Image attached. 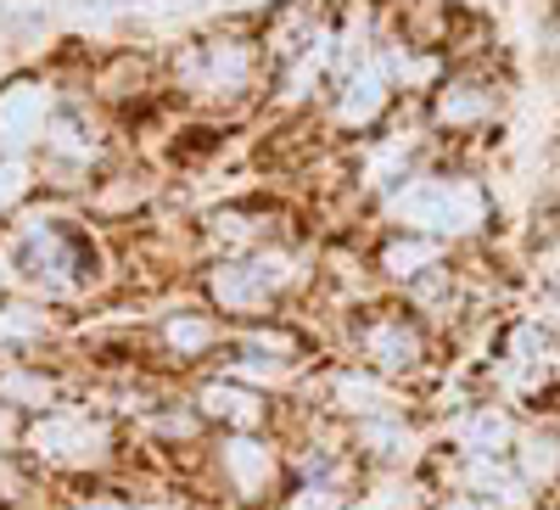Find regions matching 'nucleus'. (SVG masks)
Instances as JSON below:
<instances>
[{
    "instance_id": "obj_1",
    "label": "nucleus",
    "mask_w": 560,
    "mask_h": 510,
    "mask_svg": "<svg viewBox=\"0 0 560 510\" xmlns=\"http://www.w3.org/2000/svg\"><path fill=\"white\" fill-rule=\"evenodd\" d=\"M393 219L415 236H471L488 224V192L477 179H448V174H415L393 197Z\"/></svg>"
},
{
    "instance_id": "obj_2",
    "label": "nucleus",
    "mask_w": 560,
    "mask_h": 510,
    "mask_svg": "<svg viewBox=\"0 0 560 510\" xmlns=\"http://www.w3.org/2000/svg\"><path fill=\"white\" fill-rule=\"evenodd\" d=\"M107 449H113L107 421H96V415H84V409H51L28 432V454L39 460V466H57V472H90V466H102Z\"/></svg>"
},
{
    "instance_id": "obj_3",
    "label": "nucleus",
    "mask_w": 560,
    "mask_h": 510,
    "mask_svg": "<svg viewBox=\"0 0 560 510\" xmlns=\"http://www.w3.org/2000/svg\"><path fill=\"white\" fill-rule=\"evenodd\" d=\"M298 281L292 253H253V258H224L208 275V292L224 314H264L280 287Z\"/></svg>"
},
{
    "instance_id": "obj_4",
    "label": "nucleus",
    "mask_w": 560,
    "mask_h": 510,
    "mask_svg": "<svg viewBox=\"0 0 560 510\" xmlns=\"http://www.w3.org/2000/svg\"><path fill=\"white\" fill-rule=\"evenodd\" d=\"M23 275L34 287H45V292H73V287H84V275H90V253H84V242L73 236L68 224L34 219L23 230Z\"/></svg>"
},
{
    "instance_id": "obj_5",
    "label": "nucleus",
    "mask_w": 560,
    "mask_h": 510,
    "mask_svg": "<svg viewBox=\"0 0 560 510\" xmlns=\"http://www.w3.org/2000/svg\"><path fill=\"white\" fill-rule=\"evenodd\" d=\"M51 129V90L34 79L0 84V158H18L23 147L45 141Z\"/></svg>"
},
{
    "instance_id": "obj_6",
    "label": "nucleus",
    "mask_w": 560,
    "mask_h": 510,
    "mask_svg": "<svg viewBox=\"0 0 560 510\" xmlns=\"http://www.w3.org/2000/svg\"><path fill=\"white\" fill-rule=\"evenodd\" d=\"M219 472L242 499H264L275 483V449L258 432H230L219 443Z\"/></svg>"
},
{
    "instance_id": "obj_7",
    "label": "nucleus",
    "mask_w": 560,
    "mask_h": 510,
    "mask_svg": "<svg viewBox=\"0 0 560 510\" xmlns=\"http://www.w3.org/2000/svg\"><path fill=\"white\" fill-rule=\"evenodd\" d=\"M459 483L471 499L493 505V510H527L533 505V488L516 466H504V460H488V454H465L459 460Z\"/></svg>"
},
{
    "instance_id": "obj_8",
    "label": "nucleus",
    "mask_w": 560,
    "mask_h": 510,
    "mask_svg": "<svg viewBox=\"0 0 560 510\" xmlns=\"http://www.w3.org/2000/svg\"><path fill=\"white\" fill-rule=\"evenodd\" d=\"M197 415H208V421H224V427H236V432H258L264 415H269V404H264V393L242 387L236 376H213V382H202V393H197Z\"/></svg>"
},
{
    "instance_id": "obj_9",
    "label": "nucleus",
    "mask_w": 560,
    "mask_h": 510,
    "mask_svg": "<svg viewBox=\"0 0 560 510\" xmlns=\"http://www.w3.org/2000/svg\"><path fill=\"white\" fill-rule=\"evenodd\" d=\"M359 343H364V359L376 364V370H415L420 353H427V343H420V332H415V320H404V314H376Z\"/></svg>"
},
{
    "instance_id": "obj_10",
    "label": "nucleus",
    "mask_w": 560,
    "mask_h": 510,
    "mask_svg": "<svg viewBox=\"0 0 560 510\" xmlns=\"http://www.w3.org/2000/svg\"><path fill=\"white\" fill-rule=\"evenodd\" d=\"M185 73H191V84L208 90V96H236V90H247V79H253V51L236 45V39H213V45H202V57Z\"/></svg>"
},
{
    "instance_id": "obj_11",
    "label": "nucleus",
    "mask_w": 560,
    "mask_h": 510,
    "mask_svg": "<svg viewBox=\"0 0 560 510\" xmlns=\"http://www.w3.org/2000/svg\"><path fill=\"white\" fill-rule=\"evenodd\" d=\"M516 421L499 409V404H477L471 415H459L454 421V443L465 449V454H488V460H499V454H510L516 449Z\"/></svg>"
},
{
    "instance_id": "obj_12",
    "label": "nucleus",
    "mask_w": 560,
    "mask_h": 510,
    "mask_svg": "<svg viewBox=\"0 0 560 510\" xmlns=\"http://www.w3.org/2000/svg\"><path fill=\"white\" fill-rule=\"evenodd\" d=\"M504 364H510V376H522L533 387V382H544L549 370L560 364V348H555V337L544 326H533V320H527V326H516V332L504 337Z\"/></svg>"
},
{
    "instance_id": "obj_13",
    "label": "nucleus",
    "mask_w": 560,
    "mask_h": 510,
    "mask_svg": "<svg viewBox=\"0 0 560 510\" xmlns=\"http://www.w3.org/2000/svg\"><path fill=\"white\" fill-rule=\"evenodd\" d=\"M325 398H331V409L342 415H359V421H376V415H393V398L387 387L370 376V370H337L331 387H325Z\"/></svg>"
},
{
    "instance_id": "obj_14",
    "label": "nucleus",
    "mask_w": 560,
    "mask_h": 510,
    "mask_svg": "<svg viewBox=\"0 0 560 510\" xmlns=\"http://www.w3.org/2000/svg\"><path fill=\"white\" fill-rule=\"evenodd\" d=\"M432 118H438V129H477V124L493 118V96L482 84H471V79H454V84L438 90Z\"/></svg>"
},
{
    "instance_id": "obj_15",
    "label": "nucleus",
    "mask_w": 560,
    "mask_h": 510,
    "mask_svg": "<svg viewBox=\"0 0 560 510\" xmlns=\"http://www.w3.org/2000/svg\"><path fill=\"white\" fill-rule=\"evenodd\" d=\"M443 264V247L432 242V236H415V230H404V236H393L387 247H382V269L393 275V281H420V275H432Z\"/></svg>"
},
{
    "instance_id": "obj_16",
    "label": "nucleus",
    "mask_w": 560,
    "mask_h": 510,
    "mask_svg": "<svg viewBox=\"0 0 560 510\" xmlns=\"http://www.w3.org/2000/svg\"><path fill=\"white\" fill-rule=\"evenodd\" d=\"M382 107H387V73L364 62V68L348 79L342 107H337V113H342V124H348V129H364V124H376V113H382Z\"/></svg>"
},
{
    "instance_id": "obj_17",
    "label": "nucleus",
    "mask_w": 560,
    "mask_h": 510,
    "mask_svg": "<svg viewBox=\"0 0 560 510\" xmlns=\"http://www.w3.org/2000/svg\"><path fill=\"white\" fill-rule=\"evenodd\" d=\"M57 398V382L45 370H28V364H0V404L12 409H45Z\"/></svg>"
},
{
    "instance_id": "obj_18",
    "label": "nucleus",
    "mask_w": 560,
    "mask_h": 510,
    "mask_svg": "<svg viewBox=\"0 0 560 510\" xmlns=\"http://www.w3.org/2000/svg\"><path fill=\"white\" fill-rule=\"evenodd\" d=\"M516 472L527 477V488H549L560 477V443L549 432H522L516 438Z\"/></svg>"
},
{
    "instance_id": "obj_19",
    "label": "nucleus",
    "mask_w": 560,
    "mask_h": 510,
    "mask_svg": "<svg viewBox=\"0 0 560 510\" xmlns=\"http://www.w3.org/2000/svg\"><path fill=\"white\" fill-rule=\"evenodd\" d=\"M163 343H168L174 359H202V353L219 343V332H213V320H208V314H168Z\"/></svg>"
},
{
    "instance_id": "obj_20",
    "label": "nucleus",
    "mask_w": 560,
    "mask_h": 510,
    "mask_svg": "<svg viewBox=\"0 0 560 510\" xmlns=\"http://www.w3.org/2000/svg\"><path fill=\"white\" fill-rule=\"evenodd\" d=\"M353 443H359L364 454H376V460H404V454H409V432H404L398 415H376V421H359V427H353Z\"/></svg>"
},
{
    "instance_id": "obj_21",
    "label": "nucleus",
    "mask_w": 560,
    "mask_h": 510,
    "mask_svg": "<svg viewBox=\"0 0 560 510\" xmlns=\"http://www.w3.org/2000/svg\"><path fill=\"white\" fill-rule=\"evenodd\" d=\"M342 505H348V488L337 477H308V483H298L287 494L280 510H342Z\"/></svg>"
},
{
    "instance_id": "obj_22",
    "label": "nucleus",
    "mask_w": 560,
    "mask_h": 510,
    "mask_svg": "<svg viewBox=\"0 0 560 510\" xmlns=\"http://www.w3.org/2000/svg\"><path fill=\"white\" fill-rule=\"evenodd\" d=\"M45 337V314L28 309V303H12V309H0V343H34Z\"/></svg>"
},
{
    "instance_id": "obj_23",
    "label": "nucleus",
    "mask_w": 560,
    "mask_h": 510,
    "mask_svg": "<svg viewBox=\"0 0 560 510\" xmlns=\"http://www.w3.org/2000/svg\"><path fill=\"white\" fill-rule=\"evenodd\" d=\"M23 197H28V174H23V163L0 158V213H12Z\"/></svg>"
},
{
    "instance_id": "obj_24",
    "label": "nucleus",
    "mask_w": 560,
    "mask_h": 510,
    "mask_svg": "<svg viewBox=\"0 0 560 510\" xmlns=\"http://www.w3.org/2000/svg\"><path fill=\"white\" fill-rule=\"evenodd\" d=\"M213 236L219 242H253V219L247 213H219L213 219Z\"/></svg>"
},
{
    "instance_id": "obj_25",
    "label": "nucleus",
    "mask_w": 560,
    "mask_h": 510,
    "mask_svg": "<svg viewBox=\"0 0 560 510\" xmlns=\"http://www.w3.org/2000/svg\"><path fill=\"white\" fill-rule=\"evenodd\" d=\"M438 510H493V505H482V499H471V494H448Z\"/></svg>"
},
{
    "instance_id": "obj_26",
    "label": "nucleus",
    "mask_w": 560,
    "mask_h": 510,
    "mask_svg": "<svg viewBox=\"0 0 560 510\" xmlns=\"http://www.w3.org/2000/svg\"><path fill=\"white\" fill-rule=\"evenodd\" d=\"M79 510H140V505H124V499H90V505H79Z\"/></svg>"
},
{
    "instance_id": "obj_27",
    "label": "nucleus",
    "mask_w": 560,
    "mask_h": 510,
    "mask_svg": "<svg viewBox=\"0 0 560 510\" xmlns=\"http://www.w3.org/2000/svg\"><path fill=\"white\" fill-rule=\"evenodd\" d=\"M12 438V404H0V443Z\"/></svg>"
},
{
    "instance_id": "obj_28",
    "label": "nucleus",
    "mask_w": 560,
    "mask_h": 510,
    "mask_svg": "<svg viewBox=\"0 0 560 510\" xmlns=\"http://www.w3.org/2000/svg\"><path fill=\"white\" fill-rule=\"evenodd\" d=\"M0 287H7V258H0Z\"/></svg>"
}]
</instances>
